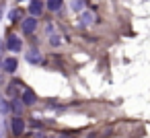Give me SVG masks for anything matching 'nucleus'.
<instances>
[{
    "mask_svg": "<svg viewBox=\"0 0 150 138\" xmlns=\"http://www.w3.org/2000/svg\"><path fill=\"white\" fill-rule=\"evenodd\" d=\"M6 50L13 52V54H19V52L23 50L21 37H19V35H8V37H6Z\"/></svg>",
    "mask_w": 150,
    "mask_h": 138,
    "instance_id": "obj_1",
    "label": "nucleus"
},
{
    "mask_svg": "<svg viewBox=\"0 0 150 138\" xmlns=\"http://www.w3.org/2000/svg\"><path fill=\"white\" fill-rule=\"evenodd\" d=\"M11 130H13L15 136H21V134L25 132V120H23L21 115L13 117V122H11Z\"/></svg>",
    "mask_w": 150,
    "mask_h": 138,
    "instance_id": "obj_2",
    "label": "nucleus"
},
{
    "mask_svg": "<svg viewBox=\"0 0 150 138\" xmlns=\"http://www.w3.org/2000/svg\"><path fill=\"white\" fill-rule=\"evenodd\" d=\"M35 29H37V17L29 15V19L23 21V33H25V35H31Z\"/></svg>",
    "mask_w": 150,
    "mask_h": 138,
    "instance_id": "obj_3",
    "label": "nucleus"
},
{
    "mask_svg": "<svg viewBox=\"0 0 150 138\" xmlns=\"http://www.w3.org/2000/svg\"><path fill=\"white\" fill-rule=\"evenodd\" d=\"M43 11H45V4L41 2V0H31V2H29V15L39 17Z\"/></svg>",
    "mask_w": 150,
    "mask_h": 138,
    "instance_id": "obj_4",
    "label": "nucleus"
},
{
    "mask_svg": "<svg viewBox=\"0 0 150 138\" xmlns=\"http://www.w3.org/2000/svg\"><path fill=\"white\" fill-rule=\"evenodd\" d=\"M78 23H80L82 27L93 25V23H95V13H93V11H82V13H80V19H78Z\"/></svg>",
    "mask_w": 150,
    "mask_h": 138,
    "instance_id": "obj_5",
    "label": "nucleus"
},
{
    "mask_svg": "<svg viewBox=\"0 0 150 138\" xmlns=\"http://www.w3.org/2000/svg\"><path fill=\"white\" fill-rule=\"evenodd\" d=\"M17 68H19V62H17V58H15V56L6 58V60L2 62V70H4V72H8V74H13Z\"/></svg>",
    "mask_w": 150,
    "mask_h": 138,
    "instance_id": "obj_6",
    "label": "nucleus"
},
{
    "mask_svg": "<svg viewBox=\"0 0 150 138\" xmlns=\"http://www.w3.org/2000/svg\"><path fill=\"white\" fill-rule=\"evenodd\" d=\"M21 101H23L25 105H33V103L37 101V95H35L31 89H25V91H23V95H21Z\"/></svg>",
    "mask_w": 150,
    "mask_h": 138,
    "instance_id": "obj_7",
    "label": "nucleus"
},
{
    "mask_svg": "<svg viewBox=\"0 0 150 138\" xmlns=\"http://www.w3.org/2000/svg\"><path fill=\"white\" fill-rule=\"evenodd\" d=\"M25 58H27V62H29V64H41V60H43V58H41V54H39L37 50H29V52L25 54Z\"/></svg>",
    "mask_w": 150,
    "mask_h": 138,
    "instance_id": "obj_8",
    "label": "nucleus"
},
{
    "mask_svg": "<svg viewBox=\"0 0 150 138\" xmlns=\"http://www.w3.org/2000/svg\"><path fill=\"white\" fill-rule=\"evenodd\" d=\"M62 4H64V0H47V2H45L47 11H52V13L60 11V9H62Z\"/></svg>",
    "mask_w": 150,
    "mask_h": 138,
    "instance_id": "obj_9",
    "label": "nucleus"
},
{
    "mask_svg": "<svg viewBox=\"0 0 150 138\" xmlns=\"http://www.w3.org/2000/svg\"><path fill=\"white\" fill-rule=\"evenodd\" d=\"M70 6H72V11H74V13H78V15H80V13L84 11V0H72V4H70Z\"/></svg>",
    "mask_w": 150,
    "mask_h": 138,
    "instance_id": "obj_10",
    "label": "nucleus"
},
{
    "mask_svg": "<svg viewBox=\"0 0 150 138\" xmlns=\"http://www.w3.org/2000/svg\"><path fill=\"white\" fill-rule=\"evenodd\" d=\"M23 105H25V103H19L17 99H13V101H11V109H13V111H15L17 115H19L21 111H23Z\"/></svg>",
    "mask_w": 150,
    "mask_h": 138,
    "instance_id": "obj_11",
    "label": "nucleus"
},
{
    "mask_svg": "<svg viewBox=\"0 0 150 138\" xmlns=\"http://www.w3.org/2000/svg\"><path fill=\"white\" fill-rule=\"evenodd\" d=\"M8 19H11V21H19V19H21V11H11V13H8Z\"/></svg>",
    "mask_w": 150,
    "mask_h": 138,
    "instance_id": "obj_12",
    "label": "nucleus"
},
{
    "mask_svg": "<svg viewBox=\"0 0 150 138\" xmlns=\"http://www.w3.org/2000/svg\"><path fill=\"white\" fill-rule=\"evenodd\" d=\"M8 107H11V105H8L6 101L0 99V113H8Z\"/></svg>",
    "mask_w": 150,
    "mask_h": 138,
    "instance_id": "obj_13",
    "label": "nucleus"
},
{
    "mask_svg": "<svg viewBox=\"0 0 150 138\" xmlns=\"http://www.w3.org/2000/svg\"><path fill=\"white\" fill-rule=\"evenodd\" d=\"M60 41H62V39H60V37H52V46H58V43H60Z\"/></svg>",
    "mask_w": 150,
    "mask_h": 138,
    "instance_id": "obj_14",
    "label": "nucleus"
}]
</instances>
